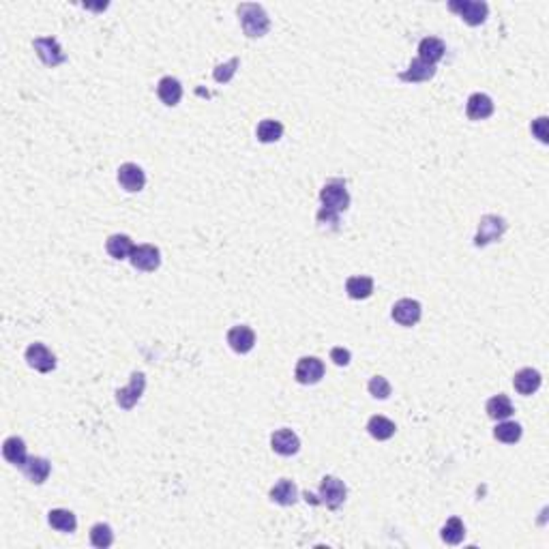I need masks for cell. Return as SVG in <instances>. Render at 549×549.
Instances as JSON below:
<instances>
[{
    "label": "cell",
    "mask_w": 549,
    "mask_h": 549,
    "mask_svg": "<svg viewBox=\"0 0 549 549\" xmlns=\"http://www.w3.org/2000/svg\"><path fill=\"white\" fill-rule=\"evenodd\" d=\"M324 363L318 357H303L301 361L296 363V371L294 376L301 384H318L324 378Z\"/></svg>",
    "instance_id": "cell-9"
},
{
    "label": "cell",
    "mask_w": 549,
    "mask_h": 549,
    "mask_svg": "<svg viewBox=\"0 0 549 549\" xmlns=\"http://www.w3.org/2000/svg\"><path fill=\"white\" fill-rule=\"evenodd\" d=\"M345 292L354 301H363V298H369L373 292V279L367 277V274H361V277H350L345 281Z\"/></svg>",
    "instance_id": "cell-25"
},
{
    "label": "cell",
    "mask_w": 549,
    "mask_h": 549,
    "mask_svg": "<svg viewBox=\"0 0 549 549\" xmlns=\"http://www.w3.org/2000/svg\"><path fill=\"white\" fill-rule=\"evenodd\" d=\"M22 470H24V474H26V479L31 483L41 485L49 477V470H52V466H49V461L45 457H28L26 464L22 466Z\"/></svg>",
    "instance_id": "cell-20"
},
{
    "label": "cell",
    "mask_w": 549,
    "mask_h": 549,
    "mask_svg": "<svg viewBox=\"0 0 549 549\" xmlns=\"http://www.w3.org/2000/svg\"><path fill=\"white\" fill-rule=\"evenodd\" d=\"M442 541L448 543V545H459L464 539H466V526L459 517H451L444 526H442V532H440Z\"/></svg>",
    "instance_id": "cell-28"
},
{
    "label": "cell",
    "mask_w": 549,
    "mask_h": 549,
    "mask_svg": "<svg viewBox=\"0 0 549 549\" xmlns=\"http://www.w3.org/2000/svg\"><path fill=\"white\" fill-rule=\"evenodd\" d=\"M228 343L234 352L247 354V352H252L256 345V333L249 327H245V324H238V327H232L228 331Z\"/></svg>",
    "instance_id": "cell-13"
},
{
    "label": "cell",
    "mask_w": 549,
    "mask_h": 549,
    "mask_svg": "<svg viewBox=\"0 0 549 549\" xmlns=\"http://www.w3.org/2000/svg\"><path fill=\"white\" fill-rule=\"evenodd\" d=\"M318 221L320 223H333V226H337L339 223V213H335V211H329V208H320V213H318Z\"/></svg>",
    "instance_id": "cell-36"
},
{
    "label": "cell",
    "mask_w": 549,
    "mask_h": 549,
    "mask_svg": "<svg viewBox=\"0 0 549 549\" xmlns=\"http://www.w3.org/2000/svg\"><path fill=\"white\" fill-rule=\"evenodd\" d=\"M448 9L459 13L468 26H481L489 15V5L483 0H451Z\"/></svg>",
    "instance_id": "cell-2"
},
{
    "label": "cell",
    "mask_w": 549,
    "mask_h": 549,
    "mask_svg": "<svg viewBox=\"0 0 549 549\" xmlns=\"http://www.w3.org/2000/svg\"><path fill=\"white\" fill-rule=\"evenodd\" d=\"M129 260L133 268L144 270V272H153L161 264V252L155 245H138L131 252Z\"/></svg>",
    "instance_id": "cell-8"
},
{
    "label": "cell",
    "mask_w": 549,
    "mask_h": 549,
    "mask_svg": "<svg viewBox=\"0 0 549 549\" xmlns=\"http://www.w3.org/2000/svg\"><path fill=\"white\" fill-rule=\"evenodd\" d=\"M541 373L532 367H526V369H519L513 378V386L519 395H532L541 388Z\"/></svg>",
    "instance_id": "cell-16"
},
{
    "label": "cell",
    "mask_w": 549,
    "mask_h": 549,
    "mask_svg": "<svg viewBox=\"0 0 549 549\" xmlns=\"http://www.w3.org/2000/svg\"><path fill=\"white\" fill-rule=\"evenodd\" d=\"M3 455H5V459L9 464L22 468L24 464H26V459H28L26 457V442H24L22 438H17V436L7 438L5 444H3Z\"/></svg>",
    "instance_id": "cell-21"
},
{
    "label": "cell",
    "mask_w": 549,
    "mask_h": 549,
    "mask_svg": "<svg viewBox=\"0 0 549 549\" xmlns=\"http://www.w3.org/2000/svg\"><path fill=\"white\" fill-rule=\"evenodd\" d=\"M420 313H423V307L418 301H412V298H402V301H397L393 305V320L397 324H402V327H414V324L420 320Z\"/></svg>",
    "instance_id": "cell-10"
},
{
    "label": "cell",
    "mask_w": 549,
    "mask_h": 549,
    "mask_svg": "<svg viewBox=\"0 0 549 549\" xmlns=\"http://www.w3.org/2000/svg\"><path fill=\"white\" fill-rule=\"evenodd\" d=\"M466 114H468L470 120H485V118H489L493 114V101H491V97L485 95V92H474L468 99Z\"/></svg>",
    "instance_id": "cell-15"
},
{
    "label": "cell",
    "mask_w": 549,
    "mask_h": 549,
    "mask_svg": "<svg viewBox=\"0 0 549 549\" xmlns=\"http://www.w3.org/2000/svg\"><path fill=\"white\" fill-rule=\"evenodd\" d=\"M106 249L114 260H127L136 249V245L127 234H112L106 243Z\"/></svg>",
    "instance_id": "cell-22"
},
{
    "label": "cell",
    "mask_w": 549,
    "mask_h": 549,
    "mask_svg": "<svg viewBox=\"0 0 549 549\" xmlns=\"http://www.w3.org/2000/svg\"><path fill=\"white\" fill-rule=\"evenodd\" d=\"M26 361L39 373H49L56 367V357L49 352L43 343H31L26 347Z\"/></svg>",
    "instance_id": "cell-12"
},
{
    "label": "cell",
    "mask_w": 549,
    "mask_h": 549,
    "mask_svg": "<svg viewBox=\"0 0 549 549\" xmlns=\"http://www.w3.org/2000/svg\"><path fill=\"white\" fill-rule=\"evenodd\" d=\"M350 350H345V347H333L331 350V361L339 367H345V365H350Z\"/></svg>",
    "instance_id": "cell-34"
},
{
    "label": "cell",
    "mask_w": 549,
    "mask_h": 549,
    "mask_svg": "<svg viewBox=\"0 0 549 549\" xmlns=\"http://www.w3.org/2000/svg\"><path fill=\"white\" fill-rule=\"evenodd\" d=\"M35 49H37V56L41 58V63L47 67H58L67 60V54L63 52L60 43L54 37L35 39Z\"/></svg>",
    "instance_id": "cell-7"
},
{
    "label": "cell",
    "mask_w": 549,
    "mask_h": 549,
    "mask_svg": "<svg viewBox=\"0 0 549 549\" xmlns=\"http://www.w3.org/2000/svg\"><path fill=\"white\" fill-rule=\"evenodd\" d=\"M47 521H49V526L58 532H76V528H78L76 515L67 509H52L47 513Z\"/></svg>",
    "instance_id": "cell-23"
},
{
    "label": "cell",
    "mask_w": 549,
    "mask_h": 549,
    "mask_svg": "<svg viewBox=\"0 0 549 549\" xmlns=\"http://www.w3.org/2000/svg\"><path fill=\"white\" fill-rule=\"evenodd\" d=\"M395 423L388 420L386 416H371L369 423H367V432L371 438H376V440H388L395 436Z\"/></svg>",
    "instance_id": "cell-26"
},
{
    "label": "cell",
    "mask_w": 549,
    "mask_h": 549,
    "mask_svg": "<svg viewBox=\"0 0 549 549\" xmlns=\"http://www.w3.org/2000/svg\"><path fill=\"white\" fill-rule=\"evenodd\" d=\"M144 388H146V376L142 371H133L131 373V382L124 388L116 391V404L122 410H131L140 402V397L144 395Z\"/></svg>",
    "instance_id": "cell-6"
},
{
    "label": "cell",
    "mask_w": 549,
    "mask_h": 549,
    "mask_svg": "<svg viewBox=\"0 0 549 549\" xmlns=\"http://www.w3.org/2000/svg\"><path fill=\"white\" fill-rule=\"evenodd\" d=\"M320 199H322L324 208L335 211V213L347 211V206H350V193H347V189H345V183L339 181V179L329 181L327 185L322 187Z\"/></svg>",
    "instance_id": "cell-3"
},
{
    "label": "cell",
    "mask_w": 549,
    "mask_h": 549,
    "mask_svg": "<svg viewBox=\"0 0 549 549\" xmlns=\"http://www.w3.org/2000/svg\"><path fill=\"white\" fill-rule=\"evenodd\" d=\"M90 543L99 549H108L114 543V532L108 523H95L90 528Z\"/></svg>",
    "instance_id": "cell-31"
},
{
    "label": "cell",
    "mask_w": 549,
    "mask_h": 549,
    "mask_svg": "<svg viewBox=\"0 0 549 549\" xmlns=\"http://www.w3.org/2000/svg\"><path fill=\"white\" fill-rule=\"evenodd\" d=\"M270 446H272V451L277 455L290 457V455L298 453V448H301V440H298V436L292 429H279V432H274L270 436Z\"/></svg>",
    "instance_id": "cell-14"
},
{
    "label": "cell",
    "mask_w": 549,
    "mask_h": 549,
    "mask_svg": "<svg viewBox=\"0 0 549 549\" xmlns=\"http://www.w3.org/2000/svg\"><path fill=\"white\" fill-rule=\"evenodd\" d=\"M513 412H515L513 404H511V399L507 395H495L487 402V414L493 420H507Z\"/></svg>",
    "instance_id": "cell-27"
},
{
    "label": "cell",
    "mask_w": 549,
    "mask_h": 549,
    "mask_svg": "<svg viewBox=\"0 0 549 549\" xmlns=\"http://www.w3.org/2000/svg\"><path fill=\"white\" fill-rule=\"evenodd\" d=\"M238 65H240V60H238V58H232V60H228L226 65H217V67H215V71H213V78H215L219 84H226V82H230V80H232V76L236 73V69H238Z\"/></svg>",
    "instance_id": "cell-32"
},
{
    "label": "cell",
    "mask_w": 549,
    "mask_h": 549,
    "mask_svg": "<svg viewBox=\"0 0 549 549\" xmlns=\"http://www.w3.org/2000/svg\"><path fill=\"white\" fill-rule=\"evenodd\" d=\"M118 183L124 191H129V193H138L144 189L146 185V174L140 165L136 163H122L118 167Z\"/></svg>",
    "instance_id": "cell-11"
},
{
    "label": "cell",
    "mask_w": 549,
    "mask_h": 549,
    "mask_svg": "<svg viewBox=\"0 0 549 549\" xmlns=\"http://www.w3.org/2000/svg\"><path fill=\"white\" fill-rule=\"evenodd\" d=\"M434 76H436V65H429L420 58H414L404 73H399V80L414 84V82H429Z\"/></svg>",
    "instance_id": "cell-17"
},
{
    "label": "cell",
    "mask_w": 549,
    "mask_h": 549,
    "mask_svg": "<svg viewBox=\"0 0 549 549\" xmlns=\"http://www.w3.org/2000/svg\"><path fill=\"white\" fill-rule=\"evenodd\" d=\"M270 500L281 505V507H292L298 500V489H296V485L292 481L281 479L277 485L270 489Z\"/></svg>",
    "instance_id": "cell-24"
},
{
    "label": "cell",
    "mask_w": 549,
    "mask_h": 549,
    "mask_svg": "<svg viewBox=\"0 0 549 549\" xmlns=\"http://www.w3.org/2000/svg\"><path fill=\"white\" fill-rule=\"evenodd\" d=\"M532 133L541 140V142H547V118L545 116H541V118H536V120H532Z\"/></svg>",
    "instance_id": "cell-35"
},
{
    "label": "cell",
    "mask_w": 549,
    "mask_h": 549,
    "mask_svg": "<svg viewBox=\"0 0 549 549\" xmlns=\"http://www.w3.org/2000/svg\"><path fill=\"white\" fill-rule=\"evenodd\" d=\"M369 393L376 397V399H388L391 397V384L386 378L382 376H373L369 380Z\"/></svg>",
    "instance_id": "cell-33"
},
{
    "label": "cell",
    "mask_w": 549,
    "mask_h": 549,
    "mask_svg": "<svg viewBox=\"0 0 549 549\" xmlns=\"http://www.w3.org/2000/svg\"><path fill=\"white\" fill-rule=\"evenodd\" d=\"M444 52H446V45L438 37H425L418 43V58L429 65H436L438 60H442Z\"/></svg>",
    "instance_id": "cell-18"
},
{
    "label": "cell",
    "mask_w": 549,
    "mask_h": 549,
    "mask_svg": "<svg viewBox=\"0 0 549 549\" xmlns=\"http://www.w3.org/2000/svg\"><path fill=\"white\" fill-rule=\"evenodd\" d=\"M157 95L165 106L174 108V106H179V101L183 99V84L177 78H170V76L161 78L157 86Z\"/></svg>",
    "instance_id": "cell-19"
},
{
    "label": "cell",
    "mask_w": 549,
    "mask_h": 549,
    "mask_svg": "<svg viewBox=\"0 0 549 549\" xmlns=\"http://www.w3.org/2000/svg\"><path fill=\"white\" fill-rule=\"evenodd\" d=\"M493 438L505 444H515L521 438V425L515 420H502L500 425L493 429Z\"/></svg>",
    "instance_id": "cell-30"
},
{
    "label": "cell",
    "mask_w": 549,
    "mask_h": 549,
    "mask_svg": "<svg viewBox=\"0 0 549 549\" xmlns=\"http://www.w3.org/2000/svg\"><path fill=\"white\" fill-rule=\"evenodd\" d=\"M347 489L343 485V481H339L337 477H324L320 483V505H327L331 511L339 509L345 500Z\"/></svg>",
    "instance_id": "cell-5"
},
{
    "label": "cell",
    "mask_w": 549,
    "mask_h": 549,
    "mask_svg": "<svg viewBox=\"0 0 549 549\" xmlns=\"http://www.w3.org/2000/svg\"><path fill=\"white\" fill-rule=\"evenodd\" d=\"M507 232V221L498 215H485L479 221V230L474 236V245L477 247H487L489 243L500 240L502 234Z\"/></svg>",
    "instance_id": "cell-4"
},
{
    "label": "cell",
    "mask_w": 549,
    "mask_h": 549,
    "mask_svg": "<svg viewBox=\"0 0 549 549\" xmlns=\"http://www.w3.org/2000/svg\"><path fill=\"white\" fill-rule=\"evenodd\" d=\"M284 136V124L279 120H272V118H264L260 124H258V140L262 144H272L281 140Z\"/></svg>",
    "instance_id": "cell-29"
},
{
    "label": "cell",
    "mask_w": 549,
    "mask_h": 549,
    "mask_svg": "<svg viewBox=\"0 0 549 549\" xmlns=\"http://www.w3.org/2000/svg\"><path fill=\"white\" fill-rule=\"evenodd\" d=\"M238 17H240L245 35L252 37V39L264 37L270 31V19H268L266 11L260 5H256V3L238 5Z\"/></svg>",
    "instance_id": "cell-1"
}]
</instances>
